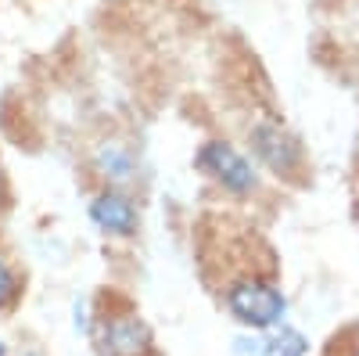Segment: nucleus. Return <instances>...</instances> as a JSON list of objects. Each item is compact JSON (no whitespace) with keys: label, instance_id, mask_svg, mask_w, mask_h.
Wrapping results in <instances>:
<instances>
[{"label":"nucleus","instance_id":"f257e3e1","mask_svg":"<svg viewBox=\"0 0 359 356\" xmlns=\"http://www.w3.org/2000/svg\"><path fill=\"white\" fill-rule=\"evenodd\" d=\"M86 342L94 356H162L155 328L147 317L111 288L90 299V331Z\"/></svg>","mask_w":359,"mask_h":356},{"label":"nucleus","instance_id":"f03ea898","mask_svg":"<svg viewBox=\"0 0 359 356\" xmlns=\"http://www.w3.org/2000/svg\"><path fill=\"white\" fill-rule=\"evenodd\" d=\"M219 303L241 331H273L280 324H287V310H291L284 284L266 266L230 274L219 288Z\"/></svg>","mask_w":359,"mask_h":356},{"label":"nucleus","instance_id":"7ed1b4c3","mask_svg":"<svg viewBox=\"0 0 359 356\" xmlns=\"http://www.w3.org/2000/svg\"><path fill=\"white\" fill-rule=\"evenodd\" d=\"M191 166L198 169L201 180H208L219 195L233 202H248L262 191V169L259 162L245 152L241 144H233L226 137H208L194 147Z\"/></svg>","mask_w":359,"mask_h":356},{"label":"nucleus","instance_id":"20e7f679","mask_svg":"<svg viewBox=\"0 0 359 356\" xmlns=\"http://www.w3.org/2000/svg\"><path fill=\"white\" fill-rule=\"evenodd\" d=\"M245 152L259 162L262 173H269L273 180H284V184H302L309 173V155H306L302 137L273 115H259L255 123H248Z\"/></svg>","mask_w":359,"mask_h":356},{"label":"nucleus","instance_id":"39448f33","mask_svg":"<svg viewBox=\"0 0 359 356\" xmlns=\"http://www.w3.org/2000/svg\"><path fill=\"white\" fill-rule=\"evenodd\" d=\"M86 220L108 242H133L144 227V213L133 191L97 184L86 198Z\"/></svg>","mask_w":359,"mask_h":356},{"label":"nucleus","instance_id":"423d86ee","mask_svg":"<svg viewBox=\"0 0 359 356\" xmlns=\"http://www.w3.org/2000/svg\"><path fill=\"white\" fill-rule=\"evenodd\" d=\"M90 169H94L97 184L126 187V191H133L140 184V176H144L140 152L130 140H118V137H108V140L94 144V152H90Z\"/></svg>","mask_w":359,"mask_h":356},{"label":"nucleus","instance_id":"0eeeda50","mask_svg":"<svg viewBox=\"0 0 359 356\" xmlns=\"http://www.w3.org/2000/svg\"><path fill=\"white\" fill-rule=\"evenodd\" d=\"M233 356H309V335L294 324L273 331H241L233 338Z\"/></svg>","mask_w":359,"mask_h":356},{"label":"nucleus","instance_id":"6e6552de","mask_svg":"<svg viewBox=\"0 0 359 356\" xmlns=\"http://www.w3.org/2000/svg\"><path fill=\"white\" fill-rule=\"evenodd\" d=\"M25 299V274L15 263V256L0 245V317H8L22 306Z\"/></svg>","mask_w":359,"mask_h":356},{"label":"nucleus","instance_id":"1a4fd4ad","mask_svg":"<svg viewBox=\"0 0 359 356\" xmlns=\"http://www.w3.org/2000/svg\"><path fill=\"white\" fill-rule=\"evenodd\" d=\"M15 205V191H11V176H8V166L0 162V220H4L11 213Z\"/></svg>","mask_w":359,"mask_h":356},{"label":"nucleus","instance_id":"9d476101","mask_svg":"<svg viewBox=\"0 0 359 356\" xmlns=\"http://www.w3.org/2000/svg\"><path fill=\"white\" fill-rule=\"evenodd\" d=\"M18 356H43L40 349H25V352H18Z\"/></svg>","mask_w":359,"mask_h":356},{"label":"nucleus","instance_id":"9b49d317","mask_svg":"<svg viewBox=\"0 0 359 356\" xmlns=\"http://www.w3.org/2000/svg\"><path fill=\"white\" fill-rule=\"evenodd\" d=\"M345 356H359V342H355V345H352V349H348Z\"/></svg>","mask_w":359,"mask_h":356}]
</instances>
